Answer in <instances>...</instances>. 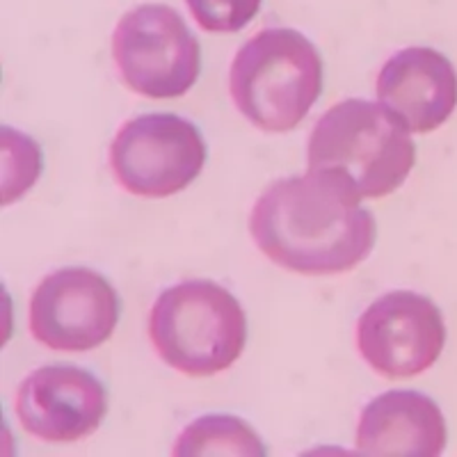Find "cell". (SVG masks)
<instances>
[{"mask_svg": "<svg viewBox=\"0 0 457 457\" xmlns=\"http://www.w3.org/2000/svg\"><path fill=\"white\" fill-rule=\"evenodd\" d=\"M448 442L446 421L435 400L416 391H386L364 407L357 451L375 457H436Z\"/></svg>", "mask_w": 457, "mask_h": 457, "instance_id": "obj_11", "label": "cell"}, {"mask_svg": "<svg viewBox=\"0 0 457 457\" xmlns=\"http://www.w3.org/2000/svg\"><path fill=\"white\" fill-rule=\"evenodd\" d=\"M149 337L167 366L190 378H211L243 354L247 318L240 302L215 281H183L156 300Z\"/></svg>", "mask_w": 457, "mask_h": 457, "instance_id": "obj_4", "label": "cell"}, {"mask_svg": "<svg viewBox=\"0 0 457 457\" xmlns=\"http://www.w3.org/2000/svg\"><path fill=\"white\" fill-rule=\"evenodd\" d=\"M174 455H265L259 435L243 419L227 414L202 416L187 426Z\"/></svg>", "mask_w": 457, "mask_h": 457, "instance_id": "obj_12", "label": "cell"}, {"mask_svg": "<svg viewBox=\"0 0 457 457\" xmlns=\"http://www.w3.org/2000/svg\"><path fill=\"white\" fill-rule=\"evenodd\" d=\"M108 414L104 385L79 366L37 369L16 394V416L28 435L51 444H71L99 430Z\"/></svg>", "mask_w": 457, "mask_h": 457, "instance_id": "obj_9", "label": "cell"}, {"mask_svg": "<svg viewBox=\"0 0 457 457\" xmlns=\"http://www.w3.org/2000/svg\"><path fill=\"white\" fill-rule=\"evenodd\" d=\"M110 165L121 187L146 199L186 190L206 165V142L195 124L177 114L129 120L110 146Z\"/></svg>", "mask_w": 457, "mask_h": 457, "instance_id": "obj_6", "label": "cell"}, {"mask_svg": "<svg viewBox=\"0 0 457 457\" xmlns=\"http://www.w3.org/2000/svg\"><path fill=\"white\" fill-rule=\"evenodd\" d=\"M378 101L410 133H432L457 105L455 67L435 48H405L379 71Z\"/></svg>", "mask_w": 457, "mask_h": 457, "instance_id": "obj_10", "label": "cell"}, {"mask_svg": "<svg viewBox=\"0 0 457 457\" xmlns=\"http://www.w3.org/2000/svg\"><path fill=\"white\" fill-rule=\"evenodd\" d=\"M414 162L410 130L364 99L332 105L309 137V171L337 183L354 202L395 193Z\"/></svg>", "mask_w": 457, "mask_h": 457, "instance_id": "obj_2", "label": "cell"}, {"mask_svg": "<svg viewBox=\"0 0 457 457\" xmlns=\"http://www.w3.org/2000/svg\"><path fill=\"white\" fill-rule=\"evenodd\" d=\"M250 234L272 263L297 275H341L373 250L378 227L329 179L307 171L263 190L250 215Z\"/></svg>", "mask_w": 457, "mask_h": 457, "instance_id": "obj_1", "label": "cell"}, {"mask_svg": "<svg viewBox=\"0 0 457 457\" xmlns=\"http://www.w3.org/2000/svg\"><path fill=\"white\" fill-rule=\"evenodd\" d=\"M446 345V322L430 297L394 291L375 300L357 322V348L386 379L426 373Z\"/></svg>", "mask_w": 457, "mask_h": 457, "instance_id": "obj_7", "label": "cell"}, {"mask_svg": "<svg viewBox=\"0 0 457 457\" xmlns=\"http://www.w3.org/2000/svg\"><path fill=\"white\" fill-rule=\"evenodd\" d=\"M228 89L236 108L256 129L288 133L320 96V53L291 28L261 30L236 53Z\"/></svg>", "mask_w": 457, "mask_h": 457, "instance_id": "obj_3", "label": "cell"}, {"mask_svg": "<svg viewBox=\"0 0 457 457\" xmlns=\"http://www.w3.org/2000/svg\"><path fill=\"white\" fill-rule=\"evenodd\" d=\"M187 7L206 32H238L259 14L261 0H187Z\"/></svg>", "mask_w": 457, "mask_h": 457, "instance_id": "obj_13", "label": "cell"}, {"mask_svg": "<svg viewBox=\"0 0 457 457\" xmlns=\"http://www.w3.org/2000/svg\"><path fill=\"white\" fill-rule=\"evenodd\" d=\"M112 55L121 80L146 99H179L193 89L202 71L197 37L170 5L133 7L120 19Z\"/></svg>", "mask_w": 457, "mask_h": 457, "instance_id": "obj_5", "label": "cell"}, {"mask_svg": "<svg viewBox=\"0 0 457 457\" xmlns=\"http://www.w3.org/2000/svg\"><path fill=\"white\" fill-rule=\"evenodd\" d=\"M120 295L89 268H64L37 286L30 300V332L51 350L85 353L112 337Z\"/></svg>", "mask_w": 457, "mask_h": 457, "instance_id": "obj_8", "label": "cell"}]
</instances>
